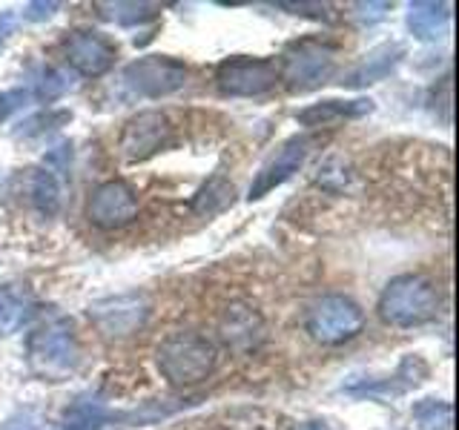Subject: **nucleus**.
<instances>
[{"instance_id": "7c9ffc66", "label": "nucleus", "mask_w": 459, "mask_h": 430, "mask_svg": "<svg viewBox=\"0 0 459 430\" xmlns=\"http://www.w3.org/2000/svg\"><path fill=\"white\" fill-rule=\"evenodd\" d=\"M299 430H327L325 422H307V425H299Z\"/></svg>"}, {"instance_id": "f257e3e1", "label": "nucleus", "mask_w": 459, "mask_h": 430, "mask_svg": "<svg viewBox=\"0 0 459 430\" xmlns=\"http://www.w3.org/2000/svg\"><path fill=\"white\" fill-rule=\"evenodd\" d=\"M219 365L215 344L195 330H176L155 348V367L169 387H195L212 376Z\"/></svg>"}, {"instance_id": "c85d7f7f", "label": "nucleus", "mask_w": 459, "mask_h": 430, "mask_svg": "<svg viewBox=\"0 0 459 430\" xmlns=\"http://www.w3.org/2000/svg\"><path fill=\"white\" fill-rule=\"evenodd\" d=\"M55 12H57V4H29L23 9V18L26 21H47Z\"/></svg>"}, {"instance_id": "423d86ee", "label": "nucleus", "mask_w": 459, "mask_h": 430, "mask_svg": "<svg viewBox=\"0 0 459 430\" xmlns=\"http://www.w3.org/2000/svg\"><path fill=\"white\" fill-rule=\"evenodd\" d=\"M186 81H190V69L169 55L138 57V61L124 66L118 78L121 90L129 98H150V100L176 95L178 90H184Z\"/></svg>"}, {"instance_id": "7ed1b4c3", "label": "nucleus", "mask_w": 459, "mask_h": 430, "mask_svg": "<svg viewBox=\"0 0 459 430\" xmlns=\"http://www.w3.org/2000/svg\"><path fill=\"white\" fill-rule=\"evenodd\" d=\"M442 307L439 287L416 272H405L387 281V287L379 296V319L391 327H422L428 322H434Z\"/></svg>"}, {"instance_id": "20e7f679", "label": "nucleus", "mask_w": 459, "mask_h": 430, "mask_svg": "<svg viewBox=\"0 0 459 430\" xmlns=\"http://www.w3.org/2000/svg\"><path fill=\"white\" fill-rule=\"evenodd\" d=\"M336 72V49L325 40H293L281 55L279 81L290 92H310L327 83Z\"/></svg>"}, {"instance_id": "0eeeda50", "label": "nucleus", "mask_w": 459, "mask_h": 430, "mask_svg": "<svg viewBox=\"0 0 459 430\" xmlns=\"http://www.w3.org/2000/svg\"><path fill=\"white\" fill-rule=\"evenodd\" d=\"M172 133H176V126H172L167 112L143 109V112L133 115V118L124 124L118 150L124 155V161H129V164L150 161L152 155H158L161 150L169 147Z\"/></svg>"}, {"instance_id": "f8f14e48", "label": "nucleus", "mask_w": 459, "mask_h": 430, "mask_svg": "<svg viewBox=\"0 0 459 430\" xmlns=\"http://www.w3.org/2000/svg\"><path fill=\"white\" fill-rule=\"evenodd\" d=\"M428 373H430V367H428L425 358L420 353H411L396 365V370L391 373V376L351 379L348 384H342V391L348 396H356V399H396V396L411 393L413 387H420L428 379Z\"/></svg>"}, {"instance_id": "aec40b11", "label": "nucleus", "mask_w": 459, "mask_h": 430, "mask_svg": "<svg viewBox=\"0 0 459 430\" xmlns=\"http://www.w3.org/2000/svg\"><path fill=\"white\" fill-rule=\"evenodd\" d=\"M451 21V4H434V0H422V4L408 6V29L416 40H437L442 38L445 26Z\"/></svg>"}, {"instance_id": "412c9836", "label": "nucleus", "mask_w": 459, "mask_h": 430, "mask_svg": "<svg viewBox=\"0 0 459 430\" xmlns=\"http://www.w3.org/2000/svg\"><path fill=\"white\" fill-rule=\"evenodd\" d=\"M236 201V186L230 184L224 176H212L193 198V212L198 215H219L221 210H227Z\"/></svg>"}, {"instance_id": "bb28decb", "label": "nucleus", "mask_w": 459, "mask_h": 430, "mask_svg": "<svg viewBox=\"0 0 459 430\" xmlns=\"http://www.w3.org/2000/svg\"><path fill=\"white\" fill-rule=\"evenodd\" d=\"M0 430H49V422L43 419V413H40V410H35V408H23V410H18V413H12Z\"/></svg>"}, {"instance_id": "f3484780", "label": "nucleus", "mask_w": 459, "mask_h": 430, "mask_svg": "<svg viewBox=\"0 0 459 430\" xmlns=\"http://www.w3.org/2000/svg\"><path fill=\"white\" fill-rule=\"evenodd\" d=\"M26 193H29V204L35 207L40 219H55L64 204V176H57L55 169L40 164L35 169H29Z\"/></svg>"}, {"instance_id": "2eb2a0df", "label": "nucleus", "mask_w": 459, "mask_h": 430, "mask_svg": "<svg viewBox=\"0 0 459 430\" xmlns=\"http://www.w3.org/2000/svg\"><path fill=\"white\" fill-rule=\"evenodd\" d=\"M219 333L227 348H233L238 353H250L264 341V319L253 305L233 301V305L221 313Z\"/></svg>"}, {"instance_id": "6ab92c4d", "label": "nucleus", "mask_w": 459, "mask_h": 430, "mask_svg": "<svg viewBox=\"0 0 459 430\" xmlns=\"http://www.w3.org/2000/svg\"><path fill=\"white\" fill-rule=\"evenodd\" d=\"M373 109V100L370 98H356V100H319V104H310L305 107L301 112H296V121L301 126H327L333 121H344V118H362V115H368Z\"/></svg>"}, {"instance_id": "cd10ccee", "label": "nucleus", "mask_w": 459, "mask_h": 430, "mask_svg": "<svg viewBox=\"0 0 459 430\" xmlns=\"http://www.w3.org/2000/svg\"><path fill=\"white\" fill-rule=\"evenodd\" d=\"M32 95H29L26 86H14V90H0V124H6L14 112H21Z\"/></svg>"}, {"instance_id": "9d476101", "label": "nucleus", "mask_w": 459, "mask_h": 430, "mask_svg": "<svg viewBox=\"0 0 459 430\" xmlns=\"http://www.w3.org/2000/svg\"><path fill=\"white\" fill-rule=\"evenodd\" d=\"M86 219L98 229H124L138 219V193L133 184L109 178L98 184L86 201Z\"/></svg>"}, {"instance_id": "a878e982", "label": "nucleus", "mask_w": 459, "mask_h": 430, "mask_svg": "<svg viewBox=\"0 0 459 430\" xmlns=\"http://www.w3.org/2000/svg\"><path fill=\"white\" fill-rule=\"evenodd\" d=\"M100 9H104L109 21L121 23V26H135L143 21H152L158 14L155 4H100Z\"/></svg>"}, {"instance_id": "f03ea898", "label": "nucleus", "mask_w": 459, "mask_h": 430, "mask_svg": "<svg viewBox=\"0 0 459 430\" xmlns=\"http://www.w3.org/2000/svg\"><path fill=\"white\" fill-rule=\"evenodd\" d=\"M26 365L40 382H66L81 365V344L69 319H55L26 339Z\"/></svg>"}, {"instance_id": "4468645a", "label": "nucleus", "mask_w": 459, "mask_h": 430, "mask_svg": "<svg viewBox=\"0 0 459 430\" xmlns=\"http://www.w3.org/2000/svg\"><path fill=\"white\" fill-rule=\"evenodd\" d=\"M178 430H293V422L281 410L262 405H238L210 413L198 422H186Z\"/></svg>"}, {"instance_id": "39448f33", "label": "nucleus", "mask_w": 459, "mask_h": 430, "mask_svg": "<svg viewBox=\"0 0 459 430\" xmlns=\"http://www.w3.org/2000/svg\"><path fill=\"white\" fill-rule=\"evenodd\" d=\"M305 330L310 333L313 341L336 348L356 339L365 330V310L356 305L351 296L330 293L316 298L307 315H305Z\"/></svg>"}, {"instance_id": "b1692460", "label": "nucleus", "mask_w": 459, "mask_h": 430, "mask_svg": "<svg viewBox=\"0 0 459 430\" xmlns=\"http://www.w3.org/2000/svg\"><path fill=\"white\" fill-rule=\"evenodd\" d=\"M72 121V112L66 109H49V112H38L32 115V118H26L18 124V129H14V138H38V135H47L52 133V129L64 126Z\"/></svg>"}, {"instance_id": "ddd939ff", "label": "nucleus", "mask_w": 459, "mask_h": 430, "mask_svg": "<svg viewBox=\"0 0 459 430\" xmlns=\"http://www.w3.org/2000/svg\"><path fill=\"white\" fill-rule=\"evenodd\" d=\"M310 147H313V138L310 135H293V138H287L281 147L273 152L262 167H258L255 178L250 184L247 198L250 201H258V198L270 195L273 190H276V186L290 181L296 172L301 169V164L307 161Z\"/></svg>"}, {"instance_id": "393cba45", "label": "nucleus", "mask_w": 459, "mask_h": 430, "mask_svg": "<svg viewBox=\"0 0 459 430\" xmlns=\"http://www.w3.org/2000/svg\"><path fill=\"white\" fill-rule=\"evenodd\" d=\"M32 319V301L21 296H4L0 298V336L14 333Z\"/></svg>"}, {"instance_id": "5701e85b", "label": "nucleus", "mask_w": 459, "mask_h": 430, "mask_svg": "<svg viewBox=\"0 0 459 430\" xmlns=\"http://www.w3.org/2000/svg\"><path fill=\"white\" fill-rule=\"evenodd\" d=\"M411 416L422 430H451L454 425V408L445 399H420Z\"/></svg>"}, {"instance_id": "dca6fc26", "label": "nucleus", "mask_w": 459, "mask_h": 430, "mask_svg": "<svg viewBox=\"0 0 459 430\" xmlns=\"http://www.w3.org/2000/svg\"><path fill=\"white\" fill-rule=\"evenodd\" d=\"M402 57H405V47L396 40L391 43H382V47L370 49L362 61H359L348 75H344V86H351V90H362V86H370V83H379L385 81L391 72L402 64Z\"/></svg>"}, {"instance_id": "c756f323", "label": "nucleus", "mask_w": 459, "mask_h": 430, "mask_svg": "<svg viewBox=\"0 0 459 430\" xmlns=\"http://www.w3.org/2000/svg\"><path fill=\"white\" fill-rule=\"evenodd\" d=\"M14 32V14L12 12H0V49L6 47V40Z\"/></svg>"}, {"instance_id": "a211bd4d", "label": "nucleus", "mask_w": 459, "mask_h": 430, "mask_svg": "<svg viewBox=\"0 0 459 430\" xmlns=\"http://www.w3.org/2000/svg\"><path fill=\"white\" fill-rule=\"evenodd\" d=\"M109 422H118V413L107 408V401H100L95 393H81L75 401H69L61 422L52 425L55 430H100Z\"/></svg>"}, {"instance_id": "4be33fe9", "label": "nucleus", "mask_w": 459, "mask_h": 430, "mask_svg": "<svg viewBox=\"0 0 459 430\" xmlns=\"http://www.w3.org/2000/svg\"><path fill=\"white\" fill-rule=\"evenodd\" d=\"M72 86H75V81H72L69 72L55 69V66H38L32 75H29L26 90L35 100H55L66 95Z\"/></svg>"}, {"instance_id": "6e6552de", "label": "nucleus", "mask_w": 459, "mask_h": 430, "mask_svg": "<svg viewBox=\"0 0 459 430\" xmlns=\"http://www.w3.org/2000/svg\"><path fill=\"white\" fill-rule=\"evenodd\" d=\"M215 83L230 98H255L279 83V66L267 57H227L215 69Z\"/></svg>"}, {"instance_id": "9b49d317", "label": "nucleus", "mask_w": 459, "mask_h": 430, "mask_svg": "<svg viewBox=\"0 0 459 430\" xmlns=\"http://www.w3.org/2000/svg\"><path fill=\"white\" fill-rule=\"evenodd\" d=\"M64 61L83 78H100L112 69L115 57H118V47L95 29H75L69 32L61 43Z\"/></svg>"}, {"instance_id": "1a4fd4ad", "label": "nucleus", "mask_w": 459, "mask_h": 430, "mask_svg": "<svg viewBox=\"0 0 459 430\" xmlns=\"http://www.w3.org/2000/svg\"><path fill=\"white\" fill-rule=\"evenodd\" d=\"M90 319L92 324L104 333L107 339H126L138 333L150 319V301L141 293H121L109 296L90 305Z\"/></svg>"}]
</instances>
